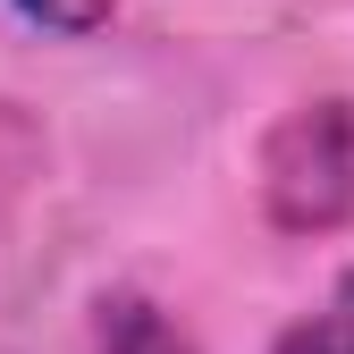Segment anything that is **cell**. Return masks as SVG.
<instances>
[{
	"label": "cell",
	"mask_w": 354,
	"mask_h": 354,
	"mask_svg": "<svg viewBox=\"0 0 354 354\" xmlns=\"http://www.w3.org/2000/svg\"><path fill=\"white\" fill-rule=\"evenodd\" d=\"M253 186H261V219L279 236H337L354 219V102L346 93L295 102L261 136Z\"/></svg>",
	"instance_id": "cell-1"
},
{
	"label": "cell",
	"mask_w": 354,
	"mask_h": 354,
	"mask_svg": "<svg viewBox=\"0 0 354 354\" xmlns=\"http://www.w3.org/2000/svg\"><path fill=\"white\" fill-rule=\"evenodd\" d=\"M93 354H203V346L177 329L152 295H136V287H110V295L93 304Z\"/></svg>",
	"instance_id": "cell-2"
},
{
	"label": "cell",
	"mask_w": 354,
	"mask_h": 354,
	"mask_svg": "<svg viewBox=\"0 0 354 354\" xmlns=\"http://www.w3.org/2000/svg\"><path fill=\"white\" fill-rule=\"evenodd\" d=\"M270 354H354V270H337L329 295L313 304V313H295Z\"/></svg>",
	"instance_id": "cell-3"
},
{
	"label": "cell",
	"mask_w": 354,
	"mask_h": 354,
	"mask_svg": "<svg viewBox=\"0 0 354 354\" xmlns=\"http://www.w3.org/2000/svg\"><path fill=\"white\" fill-rule=\"evenodd\" d=\"M9 9L42 34H59V42H84V34L110 26V0H9Z\"/></svg>",
	"instance_id": "cell-4"
}]
</instances>
